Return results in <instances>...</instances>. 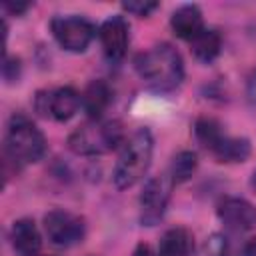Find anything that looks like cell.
<instances>
[{"instance_id": "ac0fdd59", "label": "cell", "mask_w": 256, "mask_h": 256, "mask_svg": "<svg viewBox=\"0 0 256 256\" xmlns=\"http://www.w3.org/2000/svg\"><path fill=\"white\" fill-rule=\"evenodd\" d=\"M198 168V158L192 150H182L178 152L174 158H172V164H170V172L168 176L172 178L174 184H182L186 180L192 178V174L196 172Z\"/></svg>"}, {"instance_id": "d6986e66", "label": "cell", "mask_w": 256, "mask_h": 256, "mask_svg": "<svg viewBox=\"0 0 256 256\" xmlns=\"http://www.w3.org/2000/svg\"><path fill=\"white\" fill-rule=\"evenodd\" d=\"M206 254L208 256H234V250L224 234H212L206 240Z\"/></svg>"}, {"instance_id": "7a4b0ae2", "label": "cell", "mask_w": 256, "mask_h": 256, "mask_svg": "<svg viewBox=\"0 0 256 256\" xmlns=\"http://www.w3.org/2000/svg\"><path fill=\"white\" fill-rule=\"evenodd\" d=\"M152 150H154V138L148 128H138L134 134H130L124 140L112 172V180L118 190L132 188L138 180H142V176L150 168Z\"/></svg>"}, {"instance_id": "cb8c5ba5", "label": "cell", "mask_w": 256, "mask_h": 256, "mask_svg": "<svg viewBox=\"0 0 256 256\" xmlns=\"http://www.w3.org/2000/svg\"><path fill=\"white\" fill-rule=\"evenodd\" d=\"M242 256H256V238H250L242 250Z\"/></svg>"}, {"instance_id": "6da1fadb", "label": "cell", "mask_w": 256, "mask_h": 256, "mask_svg": "<svg viewBox=\"0 0 256 256\" xmlns=\"http://www.w3.org/2000/svg\"><path fill=\"white\" fill-rule=\"evenodd\" d=\"M134 68L142 82L154 92H170L184 80L182 56L168 42H160L140 52L134 58Z\"/></svg>"}, {"instance_id": "ba28073f", "label": "cell", "mask_w": 256, "mask_h": 256, "mask_svg": "<svg viewBox=\"0 0 256 256\" xmlns=\"http://www.w3.org/2000/svg\"><path fill=\"white\" fill-rule=\"evenodd\" d=\"M44 232L48 240L56 246L68 248L84 240L86 224L80 216L66 210H50L44 216Z\"/></svg>"}, {"instance_id": "277c9868", "label": "cell", "mask_w": 256, "mask_h": 256, "mask_svg": "<svg viewBox=\"0 0 256 256\" xmlns=\"http://www.w3.org/2000/svg\"><path fill=\"white\" fill-rule=\"evenodd\" d=\"M46 152V138L36 128V124L22 116L14 114L6 128L4 138V158L6 162H14L16 166L34 164Z\"/></svg>"}, {"instance_id": "603a6c76", "label": "cell", "mask_w": 256, "mask_h": 256, "mask_svg": "<svg viewBox=\"0 0 256 256\" xmlns=\"http://www.w3.org/2000/svg\"><path fill=\"white\" fill-rule=\"evenodd\" d=\"M132 256H158V254H154V250L148 246V244H144V242H140L136 248H134V252H132Z\"/></svg>"}, {"instance_id": "e0dca14e", "label": "cell", "mask_w": 256, "mask_h": 256, "mask_svg": "<svg viewBox=\"0 0 256 256\" xmlns=\"http://www.w3.org/2000/svg\"><path fill=\"white\" fill-rule=\"evenodd\" d=\"M194 136H196V140L202 144V148H206L208 152H212L214 146L222 140L224 130H222V126H220L218 120L208 118V116H202V118H198L196 124H194Z\"/></svg>"}, {"instance_id": "30bf717a", "label": "cell", "mask_w": 256, "mask_h": 256, "mask_svg": "<svg viewBox=\"0 0 256 256\" xmlns=\"http://www.w3.org/2000/svg\"><path fill=\"white\" fill-rule=\"evenodd\" d=\"M98 38H100V44L104 48V54L110 60H120L126 54L128 42H130L128 22L122 16L106 18L98 28Z\"/></svg>"}, {"instance_id": "2e32d148", "label": "cell", "mask_w": 256, "mask_h": 256, "mask_svg": "<svg viewBox=\"0 0 256 256\" xmlns=\"http://www.w3.org/2000/svg\"><path fill=\"white\" fill-rule=\"evenodd\" d=\"M192 54L200 60V62H212L222 48V36L212 30V28H204L192 42H190Z\"/></svg>"}, {"instance_id": "5bb4252c", "label": "cell", "mask_w": 256, "mask_h": 256, "mask_svg": "<svg viewBox=\"0 0 256 256\" xmlns=\"http://www.w3.org/2000/svg\"><path fill=\"white\" fill-rule=\"evenodd\" d=\"M192 248H194L192 232L188 228L176 226L162 234L158 256H192Z\"/></svg>"}, {"instance_id": "ffe728a7", "label": "cell", "mask_w": 256, "mask_h": 256, "mask_svg": "<svg viewBox=\"0 0 256 256\" xmlns=\"http://www.w3.org/2000/svg\"><path fill=\"white\" fill-rule=\"evenodd\" d=\"M122 8L130 14H134V16H148L152 10L158 8V2H148V0H144V2H124Z\"/></svg>"}, {"instance_id": "7402d4cb", "label": "cell", "mask_w": 256, "mask_h": 256, "mask_svg": "<svg viewBox=\"0 0 256 256\" xmlns=\"http://www.w3.org/2000/svg\"><path fill=\"white\" fill-rule=\"evenodd\" d=\"M4 8H6L10 14L18 16V14H22V12L28 8V4H26V2H10V0H6V2H4Z\"/></svg>"}, {"instance_id": "8fae6325", "label": "cell", "mask_w": 256, "mask_h": 256, "mask_svg": "<svg viewBox=\"0 0 256 256\" xmlns=\"http://www.w3.org/2000/svg\"><path fill=\"white\" fill-rule=\"evenodd\" d=\"M10 242L12 248L20 256H38L42 248V236L30 218H20L10 228Z\"/></svg>"}, {"instance_id": "9c48e42d", "label": "cell", "mask_w": 256, "mask_h": 256, "mask_svg": "<svg viewBox=\"0 0 256 256\" xmlns=\"http://www.w3.org/2000/svg\"><path fill=\"white\" fill-rule=\"evenodd\" d=\"M218 218L234 232H246L256 226V206L238 196H226L216 206Z\"/></svg>"}, {"instance_id": "d4e9b609", "label": "cell", "mask_w": 256, "mask_h": 256, "mask_svg": "<svg viewBox=\"0 0 256 256\" xmlns=\"http://www.w3.org/2000/svg\"><path fill=\"white\" fill-rule=\"evenodd\" d=\"M248 96H250V100L256 102V70H254V74H252V78L248 82Z\"/></svg>"}, {"instance_id": "3957f363", "label": "cell", "mask_w": 256, "mask_h": 256, "mask_svg": "<svg viewBox=\"0 0 256 256\" xmlns=\"http://www.w3.org/2000/svg\"><path fill=\"white\" fill-rule=\"evenodd\" d=\"M124 126L118 120H88L72 130L68 136V148L80 156H100L112 152L120 144H124Z\"/></svg>"}, {"instance_id": "9a60e30c", "label": "cell", "mask_w": 256, "mask_h": 256, "mask_svg": "<svg viewBox=\"0 0 256 256\" xmlns=\"http://www.w3.org/2000/svg\"><path fill=\"white\" fill-rule=\"evenodd\" d=\"M252 152L250 140L246 138H236V136H222V140L214 146L210 152L218 162H244Z\"/></svg>"}, {"instance_id": "4fadbf2b", "label": "cell", "mask_w": 256, "mask_h": 256, "mask_svg": "<svg viewBox=\"0 0 256 256\" xmlns=\"http://www.w3.org/2000/svg\"><path fill=\"white\" fill-rule=\"evenodd\" d=\"M110 102H112V90L104 80H92L82 92V108L92 120L102 118Z\"/></svg>"}, {"instance_id": "44dd1931", "label": "cell", "mask_w": 256, "mask_h": 256, "mask_svg": "<svg viewBox=\"0 0 256 256\" xmlns=\"http://www.w3.org/2000/svg\"><path fill=\"white\" fill-rule=\"evenodd\" d=\"M2 74H4V80L14 82V80L20 76V60L6 56V58H4V64H2Z\"/></svg>"}, {"instance_id": "52a82bcc", "label": "cell", "mask_w": 256, "mask_h": 256, "mask_svg": "<svg viewBox=\"0 0 256 256\" xmlns=\"http://www.w3.org/2000/svg\"><path fill=\"white\" fill-rule=\"evenodd\" d=\"M52 36L68 52H84L96 36V28L82 16H56L50 22Z\"/></svg>"}, {"instance_id": "7c38bea8", "label": "cell", "mask_w": 256, "mask_h": 256, "mask_svg": "<svg viewBox=\"0 0 256 256\" xmlns=\"http://www.w3.org/2000/svg\"><path fill=\"white\" fill-rule=\"evenodd\" d=\"M170 26L178 38L192 42L204 30V18H202L200 8L196 4H184L176 8L170 18Z\"/></svg>"}, {"instance_id": "8992f818", "label": "cell", "mask_w": 256, "mask_h": 256, "mask_svg": "<svg viewBox=\"0 0 256 256\" xmlns=\"http://www.w3.org/2000/svg\"><path fill=\"white\" fill-rule=\"evenodd\" d=\"M172 178L168 174L152 176L146 180L140 192V222L142 226H156L168 208L170 192H172Z\"/></svg>"}, {"instance_id": "5b68a950", "label": "cell", "mask_w": 256, "mask_h": 256, "mask_svg": "<svg viewBox=\"0 0 256 256\" xmlns=\"http://www.w3.org/2000/svg\"><path fill=\"white\" fill-rule=\"evenodd\" d=\"M80 106H82V94H78L72 86L40 90L34 96V110L42 118H50L56 122L70 120Z\"/></svg>"}, {"instance_id": "484cf974", "label": "cell", "mask_w": 256, "mask_h": 256, "mask_svg": "<svg viewBox=\"0 0 256 256\" xmlns=\"http://www.w3.org/2000/svg\"><path fill=\"white\" fill-rule=\"evenodd\" d=\"M250 188L256 192V170L252 172V176H250Z\"/></svg>"}]
</instances>
